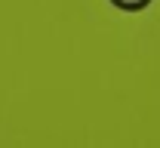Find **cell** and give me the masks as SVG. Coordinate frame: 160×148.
I'll list each match as a JSON object with an SVG mask.
<instances>
[{"instance_id": "6da1fadb", "label": "cell", "mask_w": 160, "mask_h": 148, "mask_svg": "<svg viewBox=\"0 0 160 148\" xmlns=\"http://www.w3.org/2000/svg\"><path fill=\"white\" fill-rule=\"evenodd\" d=\"M111 6H117L123 13H142V9H148L154 0H108Z\"/></svg>"}]
</instances>
